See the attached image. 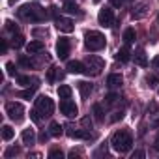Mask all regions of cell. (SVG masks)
Segmentation results:
<instances>
[{"mask_svg": "<svg viewBox=\"0 0 159 159\" xmlns=\"http://www.w3.org/2000/svg\"><path fill=\"white\" fill-rule=\"evenodd\" d=\"M17 15H19V19H23V21H30V23H39V21H43V19L47 17L45 10H43L39 4H36V2L21 6V8L17 10Z\"/></svg>", "mask_w": 159, "mask_h": 159, "instance_id": "obj_1", "label": "cell"}, {"mask_svg": "<svg viewBox=\"0 0 159 159\" xmlns=\"http://www.w3.org/2000/svg\"><path fill=\"white\" fill-rule=\"evenodd\" d=\"M111 146H112L118 153H127V152L131 150V146H133V137H131V133H129L127 129L116 131V133L112 135V139H111Z\"/></svg>", "mask_w": 159, "mask_h": 159, "instance_id": "obj_2", "label": "cell"}, {"mask_svg": "<svg viewBox=\"0 0 159 159\" xmlns=\"http://www.w3.org/2000/svg\"><path fill=\"white\" fill-rule=\"evenodd\" d=\"M84 45H86L88 51L96 52V51H101V49L107 45V39H105V36H103L101 32H98V30H90V32L84 34Z\"/></svg>", "mask_w": 159, "mask_h": 159, "instance_id": "obj_3", "label": "cell"}, {"mask_svg": "<svg viewBox=\"0 0 159 159\" xmlns=\"http://www.w3.org/2000/svg\"><path fill=\"white\" fill-rule=\"evenodd\" d=\"M84 66H86V71H84V73H86L88 77H90V75H99L101 69L105 67V60L99 58V56H96V54H88Z\"/></svg>", "mask_w": 159, "mask_h": 159, "instance_id": "obj_4", "label": "cell"}, {"mask_svg": "<svg viewBox=\"0 0 159 159\" xmlns=\"http://www.w3.org/2000/svg\"><path fill=\"white\" fill-rule=\"evenodd\" d=\"M6 114L13 120V122H23L25 120V107L21 105V103H17V101H10V103H6Z\"/></svg>", "mask_w": 159, "mask_h": 159, "instance_id": "obj_5", "label": "cell"}, {"mask_svg": "<svg viewBox=\"0 0 159 159\" xmlns=\"http://www.w3.org/2000/svg\"><path fill=\"white\" fill-rule=\"evenodd\" d=\"M36 109L43 114V116H52L54 112V101L49 96H39L36 99Z\"/></svg>", "mask_w": 159, "mask_h": 159, "instance_id": "obj_6", "label": "cell"}, {"mask_svg": "<svg viewBox=\"0 0 159 159\" xmlns=\"http://www.w3.org/2000/svg\"><path fill=\"white\" fill-rule=\"evenodd\" d=\"M148 13H150V0H140V2L135 4L133 10H131V19H133V21H140V19H144Z\"/></svg>", "mask_w": 159, "mask_h": 159, "instance_id": "obj_7", "label": "cell"}, {"mask_svg": "<svg viewBox=\"0 0 159 159\" xmlns=\"http://www.w3.org/2000/svg\"><path fill=\"white\" fill-rule=\"evenodd\" d=\"M98 21H99L101 26L111 28V26L114 25V11H112L111 8H103V10H99V13H98Z\"/></svg>", "mask_w": 159, "mask_h": 159, "instance_id": "obj_8", "label": "cell"}, {"mask_svg": "<svg viewBox=\"0 0 159 159\" xmlns=\"http://www.w3.org/2000/svg\"><path fill=\"white\" fill-rule=\"evenodd\" d=\"M60 111H62V114L67 116V118H75V116L79 114V107H77L75 101H71L69 98L60 101Z\"/></svg>", "mask_w": 159, "mask_h": 159, "instance_id": "obj_9", "label": "cell"}, {"mask_svg": "<svg viewBox=\"0 0 159 159\" xmlns=\"http://www.w3.org/2000/svg\"><path fill=\"white\" fill-rule=\"evenodd\" d=\"M69 51H71V41L67 38H60L56 41V56L60 60H66L69 56Z\"/></svg>", "mask_w": 159, "mask_h": 159, "instance_id": "obj_10", "label": "cell"}, {"mask_svg": "<svg viewBox=\"0 0 159 159\" xmlns=\"http://www.w3.org/2000/svg\"><path fill=\"white\" fill-rule=\"evenodd\" d=\"M54 25H56V28H58L60 32H64V34H71V32L75 30L73 21L67 19V17H56V19H54Z\"/></svg>", "mask_w": 159, "mask_h": 159, "instance_id": "obj_11", "label": "cell"}, {"mask_svg": "<svg viewBox=\"0 0 159 159\" xmlns=\"http://www.w3.org/2000/svg\"><path fill=\"white\" fill-rule=\"evenodd\" d=\"M67 135L71 139H94L90 129H77L75 125H67Z\"/></svg>", "mask_w": 159, "mask_h": 159, "instance_id": "obj_12", "label": "cell"}, {"mask_svg": "<svg viewBox=\"0 0 159 159\" xmlns=\"http://www.w3.org/2000/svg\"><path fill=\"white\" fill-rule=\"evenodd\" d=\"M66 69H67V73L79 75V73H84V71H86V66H84L83 62H79V60H71V62H67Z\"/></svg>", "mask_w": 159, "mask_h": 159, "instance_id": "obj_13", "label": "cell"}, {"mask_svg": "<svg viewBox=\"0 0 159 159\" xmlns=\"http://www.w3.org/2000/svg\"><path fill=\"white\" fill-rule=\"evenodd\" d=\"M133 60H135V64L137 66H140V67H146L150 62H148V56H146V52H144V49H137L135 52H133Z\"/></svg>", "mask_w": 159, "mask_h": 159, "instance_id": "obj_14", "label": "cell"}, {"mask_svg": "<svg viewBox=\"0 0 159 159\" xmlns=\"http://www.w3.org/2000/svg\"><path fill=\"white\" fill-rule=\"evenodd\" d=\"M122 83H124V79H122L120 73H111V75L107 77V86H109V88H120Z\"/></svg>", "mask_w": 159, "mask_h": 159, "instance_id": "obj_15", "label": "cell"}, {"mask_svg": "<svg viewBox=\"0 0 159 159\" xmlns=\"http://www.w3.org/2000/svg\"><path fill=\"white\" fill-rule=\"evenodd\" d=\"M21 139H23V142H25L26 146H32V144L36 142V133H34V129H32V127H26V129H23V135H21Z\"/></svg>", "mask_w": 159, "mask_h": 159, "instance_id": "obj_16", "label": "cell"}, {"mask_svg": "<svg viewBox=\"0 0 159 159\" xmlns=\"http://www.w3.org/2000/svg\"><path fill=\"white\" fill-rule=\"evenodd\" d=\"M43 47H45V45H43V41H38V39H36V41H30V43H26V52H28V54L41 52V51H43Z\"/></svg>", "mask_w": 159, "mask_h": 159, "instance_id": "obj_17", "label": "cell"}, {"mask_svg": "<svg viewBox=\"0 0 159 159\" xmlns=\"http://www.w3.org/2000/svg\"><path fill=\"white\" fill-rule=\"evenodd\" d=\"M116 60H120V62H129V60H131V51H129V45H124V47L116 52Z\"/></svg>", "mask_w": 159, "mask_h": 159, "instance_id": "obj_18", "label": "cell"}, {"mask_svg": "<svg viewBox=\"0 0 159 159\" xmlns=\"http://www.w3.org/2000/svg\"><path fill=\"white\" fill-rule=\"evenodd\" d=\"M30 83H39L38 79H34V77H30V75H17V84H21V86H30ZM39 86V84H38Z\"/></svg>", "mask_w": 159, "mask_h": 159, "instance_id": "obj_19", "label": "cell"}, {"mask_svg": "<svg viewBox=\"0 0 159 159\" xmlns=\"http://www.w3.org/2000/svg\"><path fill=\"white\" fill-rule=\"evenodd\" d=\"M64 10L67 13H75V15H81V8H79L77 2H73V0H66V4H64Z\"/></svg>", "mask_w": 159, "mask_h": 159, "instance_id": "obj_20", "label": "cell"}, {"mask_svg": "<svg viewBox=\"0 0 159 159\" xmlns=\"http://www.w3.org/2000/svg\"><path fill=\"white\" fill-rule=\"evenodd\" d=\"M77 86H79V92H81V98H83V99H86V98L92 94V88H94L90 83H79Z\"/></svg>", "mask_w": 159, "mask_h": 159, "instance_id": "obj_21", "label": "cell"}, {"mask_svg": "<svg viewBox=\"0 0 159 159\" xmlns=\"http://www.w3.org/2000/svg\"><path fill=\"white\" fill-rule=\"evenodd\" d=\"M122 38H124V43H125V45H131V43L135 41V38H137V32H135V28H125Z\"/></svg>", "mask_w": 159, "mask_h": 159, "instance_id": "obj_22", "label": "cell"}, {"mask_svg": "<svg viewBox=\"0 0 159 159\" xmlns=\"http://www.w3.org/2000/svg\"><path fill=\"white\" fill-rule=\"evenodd\" d=\"M19 66H23V67H26V69H30V67H38V64H36L30 56H25V54L19 56Z\"/></svg>", "mask_w": 159, "mask_h": 159, "instance_id": "obj_23", "label": "cell"}, {"mask_svg": "<svg viewBox=\"0 0 159 159\" xmlns=\"http://www.w3.org/2000/svg\"><path fill=\"white\" fill-rule=\"evenodd\" d=\"M71 86H67V84H60L58 86V98L60 99H67V98H71Z\"/></svg>", "mask_w": 159, "mask_h": 159, "instance_id": "obj_24", "label": "cell"}, {"mask_svg": "<svg viewBox=\"0 0 159 159\" xmlns=\"http://www.w3.org/2000/svg\"><path fill=\"white\" fill-rule=\"evenodd\" d=\"M49 133H51V137H60V135L64 133V127H62L58 122H51V125H49Z\"/></svg>", "mask_w": 159, "mask_h": 159, "instance_id": "obj_25", "label": "cell"}, {"mask_svg": "<svg viewBox=\"0 0 159 159\" xmlns=\"http://www.w3.org/2000/svg\"><path fill=\"white\" fill-rule=\"evenodd\" d=\"M56 77H58V79H62V77H64V73H62L60 69H56V67H51V69H49V73H47L49 83H54V81H56Z\"/></svg>", "mask_w": 159, "mask_h": 159, "instance_id": "obj_26", "label": "cell"}, {"mask_svg": "<svg viewBox=\"0 0 159 159\" xmlns=\"http://www.w3.org/2000/svg\"><path fill=\"white\" fill-rule=\"evenodd\" d=\"M11 45H13L15 49L23 47V45H25V38H23L19 32H17V34H13V36H11Z\"/></svg>", "mask_w": 159, "mask_h": 159, "instance_id": "obj_27", "label": "cell"}, {"mask_svg": "<svg viewBox=\"0 0 159 159\" xmlns=\"http://www.w3.org/2000/svg\"><path fill=\"white\" fill-rule=\"evenodd\" d=\"M19 152H21V148H19V146H10V148L4 152V159H11V157L19 155Z\"/></svg>", "mask_w": 159, "mask_h": 159, "instance_id": "obj_28", "label": "cell"}, {"mask_svg": "<svg viewBox=\"0 0 159 159\" xmlns=\"http://www.w3.org/2000/svg\"><path fill=\"white\" fill-rule=\"evenodd\" d=\"M13 135H15V131H13L10 125H2V139H4V140H11Z\"/></svg>", "mask_w": 159, "mask_h": 159, "instance_id": "obj_29", "label": "cell"}, {"mask_svg": "<svg viewBox=\"0 0 159 159\" xmlns=\"http://www.w3.org/2000/svg\"><path fill=\"white\" fill-rule=\"evenodd\" d=\"M103 114H105V112H103V107H101L99 103H96V105H94V116H96V120L101 122V120H103Z\"/></svg>", "mask_w": 159, "mask_h": 159, "instance_id": "obj_30", "label": "cell"}, {"mask_svg": "<svg viewBox=\"0 0 159 159\" xmlns=\"http://www.w3.org/2000/svg\"><path fill=\"white\" fill-rule=\"evenodd\" d=\"M36 88V86H34ZM34 88H28V90H23L17 94V98H23V99H32L34 98Z\"/></svg>", "mask_w": 159, "mask_h": 159, "instance_id": "obj_31", "label": "cell"}, {"mask_svg": "<svg viewBox=\"0 0 159 159\" xmlns=\"http://www.w3.org/2000/svg\"><path fill=\"white\" fill-rule=\"evenodd\" d=\"M49 159H64V152L58 150V148H52L49 152Z\"/></svg>", "mask_w": 159, "mask_h": 159, "instance_id": "obj_32", "label": "cell"}, {"mask_svg": "<svg viewBox=\"0 0 159 159\" xmlns=\"http://www.w3.org/2000/svg\"><path fill=\"white\" fill-rule=\"evenodd\" d=\"M118 99H120L118 94H107V96H105V103H107V105H114Z\"/></svg>", "mask_w": 159, "mask_h": 159, "instance_id": "obj_33", "label": "cell"}, {"mask_svg": "<svg viewBox=\"0 0 159 159\" xmlns=\"http://www.w3.org/2000/svg\"><path fill=\"white\" fill-rule=\"evenodd\" d=\"M92 155H94L96 159H98V157H103V155H107V144H101V146H99V148H98V150L92 153Z\"/></svg>", "mask_w": 159, "mask_h": 159, "instance_id": "obj_34", "label": "cell"}, {"mask_svg": "<svg viewBox=\"0 0 159 159\" xmlns=\"http://www.w3.org/2000/svg\"><path fill=\"white\" fill-rule=\"evenodd\" d=\"M6 30H10L11 34H17V32H19V26H17L13 21H6Z\"/></svg>", "mask_w": 159, "mask_h": 159, "instance_id": "obj_35", "label": "cell"}, {"mask_svg": "<svg viewBox=\"0 0 159 159\" xmlns=\"http://www.w3.org/2000/svg\"><path fill=\"white\" fill-rule=\"evenodd\" d=\"M41 116H43V114H41L38 109H36V111H30V118L34 120V124H39V122H41Z\"/></svg>", "mask_w": 159, "mask_h": 159, "instance_id": "obj_36", "label": "cell"}, {"mask_svg": "<svg viewBox=\"0 0 159 159\" xmlns=\"http://www.w3.org/2000/svg\"><path fill=\"white\" fill-rule=\"evenodd\" d=\"M146 83H148V86H155V84L159 83V77H155V75H148V77H146Z\"/></svg>", "mask_w": 159, "mask_h": 159, "instance_id": "obj_37", "label": "cell"}, {"mask_svg": "<svg viewBox=\"0 0 159 159\" xmlns=\"http://www.w3.org/2000/svg\"><path fill=\"white\" fill-rule=\"evenodd\" d=\"M6 69H8V75H15V73H17V69H15V64H13V62H8V64H6Z\"/></svg>", "mask_w": 159, "mask_h": 159, "instance_id": "obj_38", "label": "cell"}, {"mask_svg": "<svg viewBox=\"0 0 159 159\" xmlns=\"http://www.w3.org/2000/svg\"><path fill=\"white\" fill-rule=\"evenodd\" d=\"M129 2V0H111V4L114 6V8H122L124 4H127Z\"/></svg>", "mask_w": 159, "mask_h": 159, "instance_id": "obj_39", "label": "cell"}, {"mask_svg": "<svg viewBox=\"0 0 159 159\" xmlns=\"http://www.w3.org/2000/svg\"><path fill=\"white\" fill-rule=\"evenodd\" d=\"M157 111H159L157 103H150V105H148V112H150V114H157Z\"/></svg>", "mask_w": 159, "mask_h": 159, "instance_id": "obj_40", "label": "cell"}, {"mask_svg": "<svg viewBox=\"0 0 159 159\" xmlns=\"http://www.w3.org/2000/svg\"><path fill=\"white\" fill-rule=\"evenodd\" d=\"M144 155H146V153H144L142 150H137V152H133V153H131V159H142Z\"/></svg>", "mask_w": 159, "mask_h": 159, "instance_id": "obj_41", "label": "cell"}, {"mask_svg": "<svg viewBox=\"0 0 159 159\" xmlns=\"http://www.w3.org/2000/svg\"><path fill=\"white\" fill-rule=\"evenodd\" d=\"M124 118V112L120 111V112H114L112 116H111V122H118V120H122Z\"/></svg>", "mask_w": 159, "mask_h": 159, "instance_id": "obj_42", "label": "cell"}, {"mask_svg": "<svg viewBox=\"0 0 159 159\" xmlns=\"http://www.w3.org/2000/svg\"><path fill=\"white\" fill-rule=\"evenodd\" d=\"M49 15L56 19V17H58V8H56V6H51V8H49Z\"/></svg>", "mask_w": 159, "mask_h": 159, "instance_id": "obj_43", "label": "cell"}, {"mask_svg": "<svg viewBox=\"0 0 159 159\" xmlns=\"http://www.w3.org/2000/svg\"><path fill=\"white\" fill-rule=\"evenodd\" d=\"M51 137V133H45V131H41L39 133V142H47V139Z\"/></svg>", "mask_w": 159, "mask_h": 159, "instance_id": "obj_44", "label": "cell"}, {"mask_svg": "<svg viewBox=\"0 0 159 159\" xmlns=\"http://www.w3.org/2000/svg\"><path fill=\"white\" fill-rule=\"evenodd\" d=\"M150 64H152V67H155V69H159V54H157V56H153Z\"/></svg>", "mask_w": 159, "mask_h": 159, "instance_id": "obj_45", "label": "cell"}, {"mask_svg": "<svg viewBox=\"0 0 159 159\" xmlns=\"http://www.w3.org/2000/svg\"><path fill=\"white\" fill-rule=\"evenodd\" d=\"M6 51H8V43H6V39H2V41H0V52L4 54Z\"/></svg>", "mask_w": 159, "mask_h": 159, "instance_id": "obj_46", "label": "cell"}, {"mask_svg": "<svg viewBox=\"0 0 159 159\" xmlns=\"http://www.w3.org/2000/svg\"><path fill=\"white\" fill-rule=\"evenodd\" d=\"M153 150H157L159 152V135L155 137V140H153Z\"/></svg>", "mask_w": 159, "mask_h": 159, "instance_id": "obj_47", "label": "cell"}, {"mask_svg": "<svg viewBox=\"0 0 159 159\" xmlns=\"http://www.w3.org/2000/svg\"><path fill=\"white\" fill-rule=\"evenodd\" d=\"M152 127H159V120H153L152 122Z\"/></svg>", "mask_w": 159, "mask_h": 159, "instance_id": "obj_48", "label": "cell"}]
</instances>
